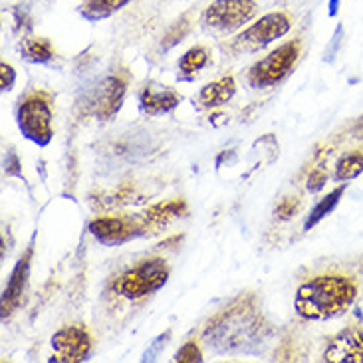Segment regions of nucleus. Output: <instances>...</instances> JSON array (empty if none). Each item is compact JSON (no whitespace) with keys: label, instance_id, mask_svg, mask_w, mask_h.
I'll list each match as a JSON object with an SVG mask.
<instances>
[{"label":"nucleus","instance_id":"nucleus-22","mask_svg":"<svg viewBox=\"0 0 363 363\" xmlns=\"http://www.w3.org/2000/svg\"><path fill=\"white\" fill-rule=\"evenodd\" d=\"M175 362L179 363L203 362V354H201V350H199L196 342H186V344L179 350L177 354H175Z\"/></svg>","mask_w":363,"mask_h":363},{"label":"nucleus","instance_id":"nucleus-11","mask_svg":"<svg viewBox=\"0 0 363 363\" xmlns=\"http://www.w3.org/2000/svg\"><path fill=\"white\" fill-rule=\"evenodd\" d=\"M322 359L328 363H363V330L344 328L328 342Z\"/></svg>","mask_w":363,"mask_h":363},{"label":"nucleus","instance_id":"nucleus-2","mask_svg":"<svg viewBox=\"0 0 363 363\" xmlns=\"http://www.w3.org/2000/svg\"><path fill=\"white\" fill-rule=\"evenodd\" d=\"M252 306H248L242 300H238L225 312L216 315L206 325L205 335L211 340V344L218 345V350L230 352L236 347H242L248 344L258 332H260V322L258 318L252 315Z\"/></svg>","mask_w":363,"mask_h":363},{"label":"nucleus","instance_id":"nucleus-26","mask_svg":"<svg viewBox=\"0 0 363 363\" xmlns=\"http://www.w3.org/2000/svg\"><path fill=\"white\" fill-rule=\"evenodd\" d=\"M169 340V332L167 334H163V335H159L157 340L153 342V345L149 347L147 352H145V355H143V362H153L155 357L159 355V352L163 350V345H165V342Z\"/></svg>","mask_w":363,"mask_h":363},{"label":"nucleus","instance_id":"nucleus-20","mask_svg":"<svg viewBox=\"0 0 363 363\" xmlns=\"http://www.w3.org/2000/svg\"><path fill=\"white\" fill-rule=\"evenodd\" d=\"M22 56L32 64H46L54 58V48L46 38H28L22 42Z\"/></svg>","mask_w":363,"mask_h":363},{"label":"nucleus","instance_id":"nucleus-27","mask_svg":"<svg viewBox=\"0 0 363 363\" xmlns=\"http://www.w3.org/2000/svg\"><path fill=\"white\" fill-rule=\"evenodd\" d=\"M4 173H6V175H16V177H20V175H22L18 155H16L14 151H10L9 157L4 159Z\"/></svg>","mask_w":363,"mask_h":363},{"label":"nucleus","instance_id":"nucleus-12","mask_svg":"<svg viewBox=\"0 0 363 363\" xmlns=\"http://www.w3.org/2000/svg\"><path fill=\"white\" fill-rule=\"evenodd\" d=\"M30 260H32V246L16 262L12 274H10L9 284L4 288V294H2V320H6L9 315L14 314V310H18L20 302H22V294L26 290V282H28Z\"/></svg>","mask_w":363,"mask_h":363},{"label":"nucleus","instance_id":"nucleus-30","mask_svg":"<svg viewBox=\"0 0 363 363\" xmlns=\"http://www.w3.org/2000/svg\"><path fill=\"white\" fill-rule=\"evenodd\" d=\"M362 125H363V119H362Z\"/></svg>","mask_w":363,"mask_h":363},{"label":"nucleus","instance_id":"nucleus-5","mask_svg":"<svg viewBox=\"0 0 363 363\" xmlns=\"http://www.w3.org/2000/svg\"><path fill=\"white\" fill-rule=\"evenodd\" d=\"M298 58H300V42L298 40L286 42L282 46H278L274 52H270L266 58L256 62L248 72V84L256 89H264L280 84L292 72Z\"/></svg>","mask_w":363,"mask_h":363},{"label":"nucleus","instance_id":"nucleus-14","mask_svg":"<svg viewBox=\"0 0 363 363\" xmlns=\"http://www.w3.org/2000/svg\"><path fill=\"white\" fill-rule=\"evenodd\" d=\"M139 104H141V109L149 116H161V113H169L177 108L181 104V96L173 88L149 84L141 91Z\"/></svg>","mask_w":363,"mask_h":363},{"label":"nucleus","instance_id":"nucleus-13","mask_svg":"<svg viewBox=\"0 0 363 363\" xmlns=\"http://www.w3.org/2000/svg\"><path fill=\"white\" fill-rule=\"evenodd\" d=\"M185 211L186 203L183 199H175V201L157 203V205L149 206L145 213L138 215L141 233L143 235H157V233H161V228L167 226L171 220L185 215Z\"/></svg>","mask_w":363,"mask_h":363},{"label":"nucleus","instance_id":"nucleus-8","mask_svg":"<svg viewBox=\"0 0 363 363\" xmlns=\"http://www.w3.org/2000/svg\"><path fill=\"white\" fill-rule=\"evenodd\" d=\"M128 91V78L121 74H113L104 79L99 86L89 91L88 109L101 121L111 119L121 108Z\"/></svg>","mask_w":363,"mask_h":363},{"label":"nucleus","instance_id":"nucleus-31","mask_svg":"<svg viewBox=\"0 0 363 363\" xmlns=\"http://www.w3.org/2000/svg\"><path fill=\"white\" fill-rule=\"evenodd\" d=\"M48 2H50V0H48Z\"/></svg>","mask_w":363,"mask_h":363},{"label":"nucleus","instance_id":"nucleus-18","mask_svg":"<svg viewBox=\"0 0 363 363\" xmlns=\"http://www.w3.org/2000/svg\"><path fill=\"white\" fill-rule=\"evenodd\" d=\"M344 193H345V186L342 185V186H337V189H334L330 195H325L324 199H322V201H320V203L310 211V215H308V218H306V223H304L306 230H312L318 223H322L325 216L330 215L335 206L340 205V201H342Z\"/></svg>","mask_w":363,"mask_h":363},{"label":"nucleus","instance_id":"nucleus-9","mask_svg":"<svg viewBox=\"0 0 363 363\" xmlns=\"http://www.w3.org/2000/svg\"><path fill=\"white\" fill-rule=\"evenodd\" d=\"M52 362H84L91 352V335L84 325H66L52 335Z\"/></svg>","mask_w":363,"mask_h":363},{"label":"nucleus","instance_id":"nucleus-28","mask_svg":"<svg viewBox=\"0 0 363 363\" xmlns=\"http://www.w3.org/2000/svg\"><path fill=\"white\" fill-rule=\"evenodd\" d=\"M181 240H183V236H173V238H167V240H163V242H161V248H169V246L171 245H175V242H181Z\"/></svg>","mask_w":363,"mask_h":363},{"label":"nucleus","instance_id":"nucleus-24","mask_svg":"<svg viewBox=\"0 0 363 363\" xmlns=\"http://www.w3.org/2000/svg\"><path fill=\"white\" fill-rule=\"evenodd\" d=\"M325 179H328V175H325L324 169H314V171L310 173L308 181H306V189H308L310 193H318V191L324 189Z\"/></svg>","mask_w":363,"mask_h":363},{"label":"nucleus","instance_id":"nucleus-7","mask_svg":"<svg viewBox=\"0 0 363 363\" xmlns=\"http://www.w3.org/2000/svg\"><path fill=\"white\" fill-rule=\"evenodd\" d=\"M255 0H215L203 14V22L208 28L220 32H235L246 22L255 18Z\"/></svg>","mask_w":363,"mask_h":363},{"label":"nucleus","instance_id":"nucleus-6","mask_svg":"<svg viewBox=\"0 0 363 363\" xmlns=\"http://www.w3.org/2000/svg\"><path fill=\"white\" fill-rule=\"evenodd\" d=\"M292 28L290 16L284 12H270L260 20H256L252 26L238 34L235 40V50L238 52H256L272 44L274 40L282 38Z\"/></svg>","mask_w":363,"mask_h":363},{"label":"nucleus","instance_id":"nucleus-3","mask_svg":"<svg viewBox=\"0 0 363 363\" xmlns=\"http://www.w3.org/2000/svg\"><path fill=\"white\" fill-rule=\"evenodd\" d=\"M169 280V264L163 258H149L129 268L116 280V292L128 300H141L161 290Z\"/></svg>","mask_w":363,"mask_h":363},{"label":"nucleus","instance_id":"nucleus-1","mask_svg":"<svg viewBox=\"0 0 363 363\" xmlns=\"http://www.w3.org/2000/svg\"><path fill=\"white\" fill-rule=\"evenodd\" d=\"M357 298V284L350 276L320 274L298 288L294 308L300 318L310 322L332 320L345 314Z\"/></svg>","mask_w":363,"mask_h":363},{"label":"nucleus","instance_id":"nucleus-10","mask_svg":"<svg viewBox=\"0 0 363 363\" xmlns=\"http://www.w3.org/2000/svg\"><path fill=\"white\" fill-rule=\"evenodd\" d=\"M89 233L104 246H119L143 235L138 216H98L89 223Z\"/></svg>","mask_w":363,"mask_h":363},{"label":"nucleus","instance_id":"nucleus-21","mask_svg":"<svg viewBox=\"0 0 363 363\" xmlns=\"http://www.w3.org/2000/svg\"><path fill=\"white\" fill-rule=\"evenodd\" d=\"M189 28H191L189 18H181L177 24H173V28L169 30L167 34L163 36V48L169 50V48H173V46H177L179 42L186 36Z\"/></svg>","mask_w":363,"mask_h":363},{"label":"nucleus","instance_id":"nucleus-29","mask_svg":"<svg viewBox=\"0 0 363 363\" xmlns=\"http://www.w3.org/2000/svg\"><path fill=\"white\" fill-rule=\"evenodd\" d=\"M335 4H337V0H332V4H330V14H332V16L335 14Z\"/></svg>","mask_w":363,"mask_h":363},{"label":"nucleus","instance_id":"nucleus-25","mask_svg":"<svg viewBox=\"0 0 363 363\" xmlns=\"http://www.w3.org/2000/svg\"><path fill=\"white\" fill-rule=\"evenodd\" d=\"M14 79H16L14 68L6 62H2L0 64V88H2V91H10L12 86H14Z\"/></svg>","mask_w":363,"mask_h":363},{"label":"nucleus","instance_id":"nucleus-4","mask_svg":"<svg viewBox=\"0 0 363 363\" xmlns=\"http://www.w3.org/2000/svg\"><path fill=\"white\" fill-rule=\"evenodd\" d=\"M16 119L22 135L40 147H46L54 138L52 108L46 94H30L24 99H20Z\"/></svg>","mask_w":363,"mask_h":363},{"label":"nucleus","instance_id":"nucleus-23","mask_svg":"<svg viewBox=\"0 0 363 363\" xmlns=\"http://www.w3.org/2000/svg\"><path fill=\"white\" fill-rule=\"evenodd\" d=\"M300 208V201L296 196H284L278 205H276V216L280 220H290L292 216L298 213Z\"/></svg>","mask_w":363,"mask_h":363},{"label":"nucleus","instance_id":"nucleus-16","mask_svg":"<svg viewBox=\"0 0 363 363\" xmlns=\"http://www.w3.org/2000/svg\"><path fill=\"white\" fill-rule=\"evenodd\" d=\"M131 0H86L79 6V14L89 22H98V20H106L113 16L116 12L125 9Z\"/></svg>","mask_w":363,"mask_h":363},{"label":"nucleus","instance_id":"nucleus-15","mask_svg":"<svg viewBox=\"0 0 363 363\" xmlns=\"http://www.w3.org/2000/svg\"><path fill=\"white\" fill-rule=\"evenodd\" d=\"M236 94V84L233 76H223L215 79L211 84H206L205 88L199 94V104L206 109H215L223 106L226 101H230Z\"/></svg>","mask_w":363,"mask_h":363},{"label":"nucleus","instance_id":"nucleus-17","mask_svg":"<svg viewBox=\"0 0 363 363\" xmlns=\"http://www.w3.org/2000/svg\"><path fill=\"white\" fill-rule=\"evenodd\" d=\"M208 64V52L203 46L186 50L185 54L179 60V78L193 79Z\"/></svg>","mask_w":363,"mask_h":363},{"label":"nucleus","instance_id":"nucleus-19","mask_svg":"<svg viewBox=\"0 0 363 363\" xmlns=\"http://www.w3.org/2000/svg\"><path fill=\"white\" fill-rule=\"evenodd\" d=\"M363 173V153L362 151H350L340 157L337 165H335V181H352L357 179Z\"/></svg>","mask_w":363,"mask_h":363}]
</instances>
